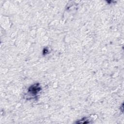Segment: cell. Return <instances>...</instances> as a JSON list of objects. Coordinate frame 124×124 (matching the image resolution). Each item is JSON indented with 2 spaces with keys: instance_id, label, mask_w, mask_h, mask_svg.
Masks as SVG:
<instances>
[{
  "instance_id": "cell-1",
  "label": "cell",
  "mask_w": 124,
  "mask_h": 124,
  "mask_svg": "<svg viewBox=\"0 0 124 124\" xmlns=\"http://www.w3.org/2000/svg\"><path fill=\"white\" fill-rule=\"evenodd\" d=\"M38 85L39 84H37L31 86L29 89V92L34 95L37 94V93L41 90V88L39 87Z\"/></svg>"
}]
</instances>
